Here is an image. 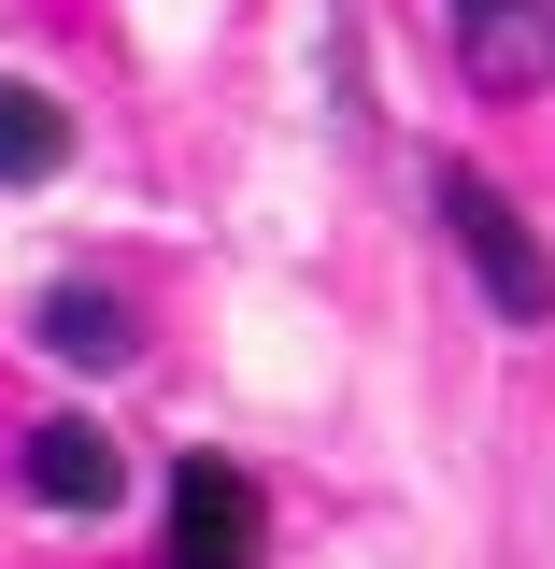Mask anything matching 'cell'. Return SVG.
I'll return each instance as SVG.
<instances>
[{"label":"cell","mask_w":555,"mask_h":569,"mask_svg":"<svg viewBox=\"0 0 555 569\" xmlns=\"http://www.w3.org/2000/svg\"><path fill=\"white\" fill-rule=\"evenodd\" d=\"M58 157H71V114L43 86H0V186H43Z\"/></svg>","instance_id":"cell-6"},{"label":"cell","mask_w":555,"mask_h":569,"mask_svg":"<svg viewBox=\"0 0 555 569\" xmlns=\"http://www.w3.org/2000/svg\"><path fill=\"white\" fill-rule=\"evenodd\" d=\"M427 200H442V228H456V257L485 271L498 328H555V257H542V228L513 213V186L470 171V157H442V171H427Z\"/></svg>","instance_id":"cell-1"},{"label":"cell","mask_w":555,"mask_h":569,"mask_svg":"<svg viewBox=\"0 0 555 569\" xmlns=\"http://www.w3.org/2000/svg\"><path fill=\"white\" fill-rule=\"evenodd\" d=\"M442 29H456V71L485 100H542L555 86V0H442Z\"/></svg>","instance_id":"cell-2"},{"label":"cell","mask_w":555,"mask_h":569,"mask_svg":"<svg viewBox=\"0 0 555 569\" xmlns=\"http://www.w3.org/2000/svg\"><path fill=\"white\" fill-rule=\"evenodd\" d=\"M29 342L71 356V370H115V356H142V328H129V299H115V284H43Z\"/></svg>","instance_id":"cell-5"},{"label":"cell","mask_w":555,"mask_h":569,"mask_svg":"<svg viewBox=\"0 0 555 569\" xmlns=\"http://www.w3.org/2000/svg\"><path fill=\"white\" fill-rule=\"evenodd\" d=\"M14 485L43 498V512H115V498H129V456H115V427L43 413V427H29V456H14Z\"/></svg>","instance_id":"cell-4"},{"label":"cell","mask_w":555,"mask_h":569,"mask_svg":"<svg viewBox=\"0 0 555 569\" xmlns=\"http://www.w3.org/2000/svg\"><path fill=\"white\" fill-rule=\"evenodd\" d=\"M257 527H271L257 485H242L228 456H186V470H171V556L157 569H257Z\"/></svg>","instance_id":"cell-3"}]
</instances>
